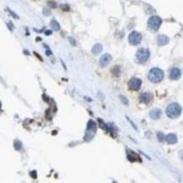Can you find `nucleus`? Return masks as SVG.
I'll return each instance as SVG.
<instances>
[{
    "mask_svg": "<svg viewBox=\"0 0 183 183\" xmlns=\"http://www.w3.org/2000/svg\"><path fill=\"white\" fill-rule=\"evenodd\" d=\"M182 111L181 106L178 103H171L165 109V114L168 117L171 119H176L178 117L181 116Z\"/></svg>",
    "mask_w": 183,
    "mask_h": 183,
    "instance_id": "obj_1",
    "label": "nucleus"
},
{
    "mask_svg": "<svg viewBox=\"0 0 183 183\" xmlns=\"http://www.w3.org/2000/svg\"><path fill=\"white\" fill-rule=\"evenodd\" d=\"M149 80L155 84L161 82L162 79H164V72L159 68H153L150 69L149 75H148Z\"/></svg>",
    "mask_w": 183,
    "mask_h": 183,
    "instance_id": "obj_2",
    "label": "nucleus"
},
{
    "mask_svg": "<svg viewBox=\"0 0 183 183\" xmlns=\"http://www.w3.org/2000/svg\"><path fill=\"white\" fill-rule=\"evenodd\" d=\"M96 130H97L96 123L94 122L93 120H90L87 124V129H86V132H85V135H84V140L89 142L91 139H93L94 136L96 132Z\"/></svg>",
    "mask_w": 183,
    "mask_h": 183,
    "instance_id": "obj_3",
    "label": "nucleus"
},
{
    "mask_svg": "<svg viewBox=\"0 0 183 183\" xmlns=\"http://www.w3.org/2000/svg\"><path fill=\"white\" fill-rule=\"evenodd\" d=\"M150 56V52L149 51V49L147 48H139L138 50L137 54H136V58H137V61L139 63H145L146 62L149 60Z\"/></svg>",
    "mask_w": 183,
    "mask_h": 183,
    "instance_id": "obj_4",
    "label": "nucleus"
},
{
    "mask_svg": "<svg viewBox=\"0 0 183 183\" xmlns=\"http://www.w3.org/2000/svg\"><path fill=\"white\" fill-rule=\"evenodd\" d=\"M162 24L161 18L159 16H152L150 17L148 20V27H149L152 31H157L159 29Z\"/></svg>",
    "mask_w": 183,
    "mask_h": 183,
    "instance_id": "obj_5",
    "label": "nucleus"
},
{
    "mask_svg": "<svg viewBox=\"0 0 183 183\" xmlns=\"http://www.w3.org/2000/svg\"><path fill=\"white\" fill-rule=\"evenodd\" d=\"M128 41H129V43L131 45H138L141 41H142V35L141 33L138 31H132L130 33L129 36H128Z\"/></svg>",
    "mask_w": 183,
    "mask_h": 183,
    "instance_id": "obj_6",
    "label": "nucleus"
},
{
    "mask_svg": "<svg viewBox=\"0 0 183 183\" xmlns=\"http://www.w3.org/2000/svg\"><path fill=\"white\" fill-rule=\"evenodd\" d=\"M128 88L131 90L138 91L140 90L142 85V80L138 78H132L128 81Z\"/></svg>",
    "mask_w": 183,
    "mask_h": 183,
    "instance_id": "obj_7",
    "label": "nucleus"
},
{
    "mask_svg": "<svg viewBox=\"0 0 183 183\" xmlns=\"http://www.w3.org/2000/svg\"><path fill=\"white\" fill-rule=\"evenodd\" d=\"M181 71L178 68H172L170 69V79L171 80H177L181 78Z\"/></svg>",
    "mask_w": 183,
    "mask_h": 183,
    "instance_id": "obj_8",
    "label": "nucleus"
},
{
    "mask_svg": "<svg viewBox=\"0 0 183 183\" xmlns=\"http://www.w3.org/2000/svg\"><path fill=\"white\" fill-rule=\"evenodd\" d=\"M112 57L109 53H105V54L102 55L101 57L100 58V64L101 67H106L111 62Z\"/></svg>",
    "mask_w": 183,
    "mask_h": 183,
    "instance_id": "obj_9",
    "label": "nucleus"
},
{
    "mask_svg": "<svg viewBox=\"0 0 183 183\" xmlns=\"http://www.w3.org/2000/svg\"><path fill=\"white\" fill-rule=\"evenodd\" d=\"M152 100V94L149 92H144L140 94V101L143 104L148 105Z\"/></svg>",
    "mask_w": 183,
    "mask_h": 183,
    "instance_id": "obj_10",
    "label": "nucleus"
},
{
    "mask_svg": "<svg viewBox=\"0 0 183 183\" xmlns=\"http://www.w3.org/2000/svg\"><path fill=\"white\" fill-rule=\"evenodd\" d=\"M169 37L165 35H159L157 37V43L159 46H165L169 43Z\"/></svg>",
    "mask_w": 183,
    "mask_h": 183,
    "instance_id": "obj_11",
    "label": "nucleus"
},
{
    "mask_svg": "<svg viewBox=\"0 0 183 183\" xmlns=\"http://www.w3.org/2000/svg\"><path fill=\"white\" fill-rule=\"evenodd\" d=\"M128 160L132 161V162L141 161L139 156H138L136 153H134L133 151H131V150H128Z\"/></svg>",
    "mask_w": 183,
    "mask_h": 183,
    "instance_id": "obj_12",
    "label": "nucleus"
},
{
    "mask_svg": "<svg viewBox=\"0 0 183 183\" xmlns=\"http://www.w3.org/2000/svg\"><path fill=\"white\" fill-rule=\"evenodd\" d=\"M165 140H166L167 143L175 144L177 143V136L174 133H170L165 136Z\"/></svg>",
    "mask_w": 183,
    "mask_h": 183,
    "instance_id": "obj_13",
    "label": "nucleus"
},
{
    "mask_svg": "<svg viewBox=\"0 0 183 183\" xmlns=\"http://www.w3.org/2000/svg\"><path fill=\"white\" fill-rule=\"evenodd\" d=\"M160 116H161V111L158 108L153 109V110H152L149 113V117L153 120L159 119V118L160 117Z\"/></svg>",
    "mask_w": 183,
    "mask_h": 183,
    "instance_id": "obj_14",
    "label": "nucleus"
},
{
    "mask_svg": "<svg viewBox=\"0 0 183 183\" xmlns=\"http://www.w3.org/2000/svg\"><path fill=\"white\" fill-rule=\"evenodd\" d=\"M101 52H102V45L100 43H96L92 47V52L94 55H98Z\"/></svg>",
    "mask_w": 183,
    "mask_h": 183,
    "instance_id": "obj_15",
    "label": "nucleus"
},
{
    "mask_svg": "<svg viewBox=\"0 0 183 183\" xmlns=\"http://www.w3.org/2000/svg\"><path fill=\"white\" fill-rule=\"evenodd\" d=\"M50 25H51V26H52V28L53 31H58L59 30H60V25H59L57 20H52V21H51V24H50Z\"/></svg>",
    "mask_w": 183,
    "mask_h": 183,
    "instance_id": "obj_16",
    "label": "nucleus"
},
{
    "mask_svg": "<svg viewBox=\"0 0 183 183\" xmlns=\"http://www.w3.org/2000/svg\"><path fill=\"white\" fill-rule=\"evenodd\" d=\"M14 149H15V150L20 151V150L22 149V143L20 141H19V140H16L15 142H14Z\"/></svg>",
    "mask_w": 183,
    "mask_h": 183,
    "instance_id": "obj_17",
    "label": "nucleus"
},
{
    "mask_svg": "<svg viewBox=\"0 0 183 183\" xmlns=\"http://www.w3.org/2000/svg\"><path fill=\"white\" fill-rule=\"evenodd\" d=\"M46 4H47V5H48L50 8H56L57 7V3H56L55 1H53V0H48Z\"/></svg>",
    "mask_w": 183,
    "mask_h": 183,
    "instance_id": "obj_18",
    "label": "nucleus"
},
{
    "mask_svg": "<svg viewBox=\"0 0 183 183\" xmlns=\"http://www.w3.org/2000/svg\"><path fill=\"white\" fill-rule=\"evenodd\" d=\"M157 137H158V139L159 142H163L164 140H165V136L163 132H159L157 133Z\"/></svg>",
    "mask_w": 183,
    "mask_h": 183,
    "instance_id": "obj_19",
    "label": "nucleus"
},
{
    "mask_svg": "<svg viewBox=\"0 0 183 183\" xmlns=\"http://www.w3.org/2000/svg\"><path fill=\"white\" fill-rule=\"evenodd\" d=\"M119 97H120V100H122V102L123 103L124 105H128V104H129V102H128V99L126 98L125 96H123L122 94H120L119 95Z\"/></svg>",
    "mask_w": 183,
    "mask_h": 183,
    "instance_id": "obj_20",
    "label": "nucleus"
},
{
    "mask_svg": "<svg viewBox=\"0 0 183 183\" xmlns=\"http://www.w3.org/2000/svg\"><path fill=\"white\" fill-rule=\"evenodd\" d=\"M60 8H61V9L63 10V11H69L70 10V7H69V4H61L60 5Z\"/></svg>",
    "mask_w": 183,
    "mask_h": 183,
    "instance_id": "obj_21",
    "label": "nucleus"
},
{
    "mask_svg": "<svg viewBox=\"0 0 183 183\" xmlns=\"http://www.w3.org/2000/svg\"><path fill=\"white\" fill-rule=\"evenodd\" d=\"M43 14H44V15L49 16L50 14H51V10H50L49 8H43Z\"/></svg>",
    "mask_w": 183,
    "mask_h": 183,
    "instance_id": "obj_22",
    "label": "nucleus"
},
{
    "mask_svg": "<svg viewBox=\"0 0 183 183\" xmlns=\"http://www.w3.org/2000/svg\"><path fill=\"white\" fill-rule=\"evenodd\" d=\"M69 42L71 43V45L76 46V41H75V40L73 39V37H69Z\"/></svg>",
    "mask_w": 183,
    "mask_h": 183,
    "instance_id": "obj_23",
    "label": "nucleus"
},
{
    "mask_svg": "<svg viewBox=\"0 0 183 183\" xmlns=\"http://www.w3.org/2000/svg\"><path fill=\"white\" fill-rule=\"evenodd\" d=\"M31 176L32 177L33 179H36V177H37V174H36V171L35 170H33V171H31Z\"/></svg>",
    "mask_w": 183,
    "mask_h": 183,
    "instance_id": "obj_24",
    "label": "nucleus"
},
{
    "mask_svg": "<svg viewBox=\"0 0 183 183\" xmlns=\"http://www.w3.org/2000/svg\"><path fill=\"white\" fill-rule=\"evenodd\" d=\"M127 119H128V122H129L130 123H131V124H132V128H134V129L136 130V131H137V130H138V128H137V127H136V126H135V124H134L133 122H132V121H131V120H130L128 117H127Z\"/></svg>",
    "mask_w": 183,
    "mask_h": 183,
    "instance_id": "obj_25",
    "label": "nucleus"
},
{
    "mask_svg": "<svg viewBox=\"0 0 183 183\" xmlns=\"http://www.w3.org/2000/svg\"><path fill=\"white\" fill-rule=\"evenodd\" d=\"M8 11H9V13L12 14V16H13L14 18H15V19H18V18H19V16H18V15H16V14H14V12H12L11 10H9V9H8Z\"/></svg>",
    "mask_w": 183,
    "mask_h": 183,
    "instance_id": "obj_26",
    "label": "nucleus"
},
{
    "mask_svg": "<svg viewBox=\"0 0 183 183\" xmlns=\"http://www.w3.org/2000/svg\"><path fill=\"white\" fill-rule=\"evenodd\" d=\"M46 54L47 56H50V55L52 54V51H50V50H47V51L46 52Z\"/></svg>",
    "mask_w": 183,
    "mask_h": 183,
    "instance_id": "obj_27",
    "label": "nucleus"
},
{
    "mask_svg": "<svg viewBox=\"0 0 183 183\" xmlns=\"http://www.w3.org/2000/svg\"><path fill=\"white\" fill-rule=\"evenodd\" d=\"M34 54H35V56H36V57H37L38 58H39L41 61H42V58H41V56H40L39 54H37V53H36V52H34Z\"/></svg>",
    "mask_w": 183,
    "mask_h": 183,
    "instance_id": "obj_28",
    "label": "nucleus"
},
{
    "mask_svg": "<svg viewBox=\"0 0 183 183\" xmlns=\"http://www.w3.org/2000/svg\"><path fill=\"white\" fill-rule=\"evenodd\" d=\"M45 34H46V35H51V34H52V31H50V30H48V31H46L45 32Z\"/></svg>",
    "mask_w": 183,
    "mask_h": 183,
    "instance_id": "obj_29",
    "label": "nucleus"
},
{
    "mask_svg": "<svg viewBox=\"0 0 183 183\" xmlns=\"http://www.w3.org/2000/svg\"><path fill=\"white\" fill-rule=\"evenodd\" d=\"M180 157H181V159L183 160V150H182L181 153H180Z\"/></svg>",
    "mask_w": 183,
    "mask_h": 183,
    "instance_id": "obj_30",
    "label": "nucleus"
}]
</instances>
